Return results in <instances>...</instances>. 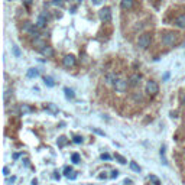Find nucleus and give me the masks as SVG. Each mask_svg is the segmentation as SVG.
<instances>
[{"instance_id":"cd10ccee","label":"nucleus","mask_w":185,"mask_h":185,"mask_svg":"<svg viewBox=\"0 0 185 185\" xmlns=\"http://www.w3.org/2000/svg\"><path fill=\"white\" fill-rule=\"evenodd\" d=\"M74 143H82V137L81 136H74Z\"/></svg>"},{"instance_id":"f704fd0d","label":"nucleus","mask_w":185,"mask_h":185,"mask_svg":"<svg viewBox=\"0 0 185 185\" xmlns=\"http://www.w3.org/2000/svg\"><path fill=\"white\" fill-rule=\"evenodd\" d=\"M23 2H25V5H28V6H29V5L32 3V0H23Z\"/></svg>"},{"instance_id":"4468645a","label":"nucleus","mask_w":185,"mask_h":185,"mask_svg":"<svg viewBox=\"0 0 185 185\" xmlns=\"http://www.w3.org/2000/svg\"><path fill=\"white\" fill-rule=\"evenodd\" d=\"M46 109H48L51 113H54V114L58 113V107H56L55 104H52V103H48V104H46Z\"/></svg>"},{"instance_id":"b1692460","label":"nucleus","mask_w":185,"mask_h":185,"mask_svg":"<svg viewBox=\"0 0 185 185\" xmlns=\"http://www.w3.org/2000/svg\"><path fill=\"white\" fill-rule=\"evenodd\" d=\"M71 159H72V162H74V163H78V162H80V155H78V153H72Z\"/></svg>"},{"instance_id":"c756f323","label":"nucleus","mask_w":185,"mask_h":185,"mask_svg":"<svg viewBox=\"0 0 185 185\" xmlns=\"http://www.w3.org/2000/svg\"><path fill=\"white\" fill-rule=\"evenodd\" d=\"M133 99L140 101V100H142V94H137V92H135V94H133Z\"/></svg>"},{"instance_id":"9d476101","label":"nucleus","mask_w":185,"mask_h":185,"mask_svg":"<svg viewBox=\"0 0 185 185\" xmlns=\"http://www.w3.org/2000/svg\"><path fill=\"white\" fill-rule=\"evenodd\" d=\"M41 54H42L44 56H46V58H51V56L54 55V49H52L51 46H44V48L41 49Z\"/></svg>"},{"instance_id":"4c0bfd02","label":"nucleus","mask_w":185,"mask_h":185,"mask_svg":"<svg viewBox=\"0 0 185 185\" xmlns=\"http://www.w3.org/2000/svg\"><path fill=\"white\" fill-rule=\"evenodd\" d=\"M182 101L185 103V92H184V94H182Z\"/></svg>"},{"instance_id":"f257e3e1","label":"nucleus","mask_w":185,"mask_h":185,"mask_svg":"<svg viewBox=\"0 0 185 185\" xmlns=\"http://www.w3.org/2000/svg\"><path fill=\"white\" fill-rule=\"evenodd\" d=\"M176 41H178V36H176V33H173V32H168V33H165V35L162 36V44L166 45V46L175 45Z\"/></svg>"},{"instance_id":"423d86ee","label":"nucleus","mask_w":185,"mask_h":185,"mask_svg":"<svg viewBox=\"0 0 185 185\" xmlns=\"http://www.w3.org/2000/svg\"><path fill=\"white\" fill-rule=\"evenodd\" d=\"M127 85H130V84L126 80H120L119 78V81L114 84V88H116V91H120L122 92V91H126L127 90Z\"/></svg>"},{"instance_id":"6ab92c4d","label":"nucleus","mask_w":185,"mask_h":185,"mask_svg":"<svg viewBox=\"0 0 185 185\" xmlns=\"http://www.w3.org/2000/svg\"><path fill=\"white\" fill-rule=\"evenodd\" d=\"M20 112H22V113H29V112H32V109H31L29 106H26V104H22V106H20Z\"/></svg>"},{"instance_id":"39448f33","label":"nucleus","mask_w":185,"mask_h":185,"mask_svg":"<svg viewBox=\"0 0 185 185\" xmlns=\"http://www.w3.org/2000/svg\"><path fill=\"white\" fill-rule=\"evenodd\" d=\"M104 81H106V85H114V84L119 81V77H117L116 72H110V74L106 75Z\"/></svg>"},{"instance_id":"f03ea898","label":"nucleus","mask_w":185,"mask_h":185,"mask_svg":"<svg viewBox=\"0 0 185 185\" xmlns=\"http://www.w3.org/2000/svg\"><path fill=\"white\" fill-rule=\"evenodd\" d=\"M150 41H152L150 33H142V35L139 36V39H137V45H139V48H142V49H148L149 45H150Z\"/></svg>"},{"instance_id":"7ed1b4c3","label":"nucleus","mask_w":185,"mask_h":185,"mask_svg":"<svg viewBox=\"0 0 185 185\" xmlns=\"http://www.w3.org/2000/svg\"><path fill=\"white\" fill-rule=\"evenodd\" d=\"M146 92H149V94H152V96L158 94V92H159V85H158V82L149 80V81L146 82Z\"/></svg>"},{"instance_id":"1a4fd4ad","label":"nucleus","mask_w":185,"mask_h":185,"mask_svg":"<svg viewBox=\"0 0 185 185\" xmlns=\"http://www.w3.org/2000/svg\"><path fill=\"white\" fill-rule=\"evenodd\" d=\"M133 3H135V0H122L120 2V6L123 10H129L133 7Z\"/></svg>"},{"instance_id":"c85d7f7f","label":"nucleus","mask_w":185,"mask_h":185,"mask_svg":"<svg viewBox=\"0 0 185 185\" xmlns=\"http://www.w3.org/2000/svg\"><path fill=\"white\" fill-rule=\"evenodd\" d=\"M64 172H65V175H67V176H69V173L72 172V169H71V168H68V166H65V169H64Z\"/></svg>"},{"instance_id":"a211bd4d","label":"nucleus","mask_w":185,"mask_h":185,"mask_svg":"<svg viewBox=\"0 0 185 185\" xmlns=\"http://www.w3.org/2000/svg\"><path fill=\"white\" fill-rule=\"evenodd\" d=\"M130 169L135 171V172H140V166L136 162H130Z\"/></svg>"},{"instance_id":"c9c22d12","label":"nucleus","mask_w":185,"mask_h":185,"mask_svg":"<svg viewBox=\"0 0 185 185\" xmlns=\"http://www.w3.org/2000/svg\"><path fill=\"white\" fill-rule=\"evenodd\" d=\"M68 178H71V179H75V178H77V175H75V173H72V175H69Z\"/></svg>"},{"instance_id":"393cba45","label":"nucleus","mask_w":185,"mask_h":185,"mask_svg":"<svg viewBox=\"0 0 185 185\" xmlns=\"http://www.w3.org/2000/svg\"><path fill=\"white\" fill-rule=\"evenodd\" d=\"M114 158H116V159H117V161H119L120 163H126V159H124V158H123L122 155H119V153H116V155H114Z\"/></svg>"},{"instance_id":"0eeeda50","label":"nucleus","mask_w":185,"mask_h":185,"mask_svg":"<svg viewBox=\"0 0 185 185\" xmlns=\"http://www.w3.org/2000/svg\"><path fill=\"white\" fill-rule=\"evenodd\" d=\"M62 62H64V65H65L67 68H71V67H74V65H75V62H77V61H75V56H74V55H67V56L64 58V61H62Z\"/></svg>"},{"instance_id":"20e7f679","label":"nucleus","mask_w":185,"mask_h":185,"mask_svg":"<svg viewBox=\"0 0 185 185\" xmlns=\"http://www.w3.org/2000/svg\"><path fill=\"white\" fill-rule=\"evenodd\" d=\"M99 16L103 22H109L112 19V9L110 7H103L100 12H99Z\"/></svg>"},{"instance_id":"aec40b11","label":"nucleus","mask_w":185,"mask_h":185,"mask_svg":"<svg viewBox=\"0 0 185 185\" xmlns=\"http://www.w3.org/2000/svg\"><path fill=\"white\" fill-rule=\"evenodd\" d=\"M32 28H33V25H32L31 22H26V23H25V26H23V31L31 32V31H32Z\"/></svg>"},{"instance_id":"9b49d317","label":"nucleus","mask_w":185,"mask_h":185,"mask_svg":"<svg viewBox=\"0 0 185 185\" xmlns=\"http://www.w3.org/2000/svg\"><path fill=\"white\" fill-rule=\"evenodd\" d=\"M175 25L178 26V28H185V15H179L178 18H176V20H175Z\"/></svg>"},{"instance_id":"72a5a7b5","label":"nucleus","mask_w":185,"mask_h":185,"mask_svg":"<svg viewBox=\"0 0 185 185\" xmlns=\"http://www.w3.org/2000/svg\"><path fill=\"white\" fill-rule=\"evenodd\" d=\"M168 78H169V72H165L163 74V80H168Z\"/></svg>"},{"instance_id":"412c9836","label":"nucleus","mask_w":185,"mask_h":185,"mask_svg":"<svg viewBox=\"0 0 185 185\" xmlns=\"http://www.w3.org/2000/svg\"><path fill=\"white\" fill-rule=\"evenodd\" d=\"M65 143H67V137H65V136H61V137L58 139V146H61V148H62Z\"/></svg>"},{"instance_id":"f8f14e48","label":"nucleus","mask_w":185,"mask_h":185,"mask_svg":"<svg viewBox=\"0 0 185 185\" xmlns=\"http://www.w3.org/2000/svg\"><path fill=\"white\" fill-rule=\"evenodd\" d=\"M28 77L29 78H36V77H39V71L36 68H29L28 69Z\"/></svg>"},{"instance_id":"f3484780","label":"nucleus","mask_w":185,"mask_h":185,"mask_svg":"<svg viewBox=\"0 0 185 185\" xmlns=\"http://www.w3.org/2000/svg\"><path fill=\"white\" fill-rule=\"evenodd\" d=\"M12 51H13V55H15L16 58H19V56H20V49H19V46L13 45V46H12Z\"/></svg>"},{"instance_id":"473e14b6","label":"nucleus","mask_w":185,"mask_h":185,"mask_svg":"<svg viewBox=\"0 0 185 185\" xmlns=\"http://www.w3.org/2000/svg\"><path fill=\"white\" fill-rule=\"evenodd\" d=\"M117 175H119V171H113L112 172V178H117Z\"/></svg>"},{"instance_id":"7c9ffc66","label":"nucleus","mask_w":185,"mask_h":185,"mask_svg":"<svg viewBox=\"0 0 185 185\" xmlns=\"http://www.w3.org/2000/svg\"><path fill=\"white\" fill-rule=\"evenodd\" d=\"M101 159H103V161H109V159H110V155H109V153H103V155H101Z\"/></svg>"},{"instance_id":"58836bf2","label":"nucleus","mask_w":185,"mask_h":185,"mask_svg":"<svg viewBox=\"0 0 185 185\" xmlns=\"http://www.w3.org/2000/svg\"><path fill=\"white\" fill-rule=\"evenodd\" d=\"M184 153H185V150H184Z\"/></svg>"},{"instance_id":"bb28decb","label":"nucleus","mask_w":185,"mask_h":185,"mask_svg":"<svg viewBox=\"0 0 185 185\" xmlns=\"http://www.w3.org/2000/svg\"><path fill=\"white\" fill-rule=\"evenodd\" d=\"M16 181V176H12V178H7L6 179V185H10V184H13Z\"/></svg>"},{"instance_id":"2f4dec72","label":"nucleus","mask_w":185,"mask_h":185,"mask_svg":"<svg viewBox=\"0 0 185 185\" xmlns=\"http://www.w3.org/2000/svg\"><path fill=\"white\" fill-rule=\"evenodd\" d=\"M3 175H5V176H7V175H9V168H7V166H5V168H3Z\"/></svg>"},{"instance_id":"ddd939ff","label":"nucleus","mask_w":185,"mask_h":185,"mask_svg":"<svg viewBox=\"0 0 185 185\" xmlns=\"http://www.w3.org/2000/svg\"><path fill=\"white\" fill-rule=\"evenodd\" d=\"M45 23H46V20H45V15H41V16H39V19H38V22H36V26H38V28H44V26H45Z\"/></svg>"},{"instance_id":"5701e85b","label":"nucleus","mask_w":185,"mask_h":185,"mask_svg":"<svg viewBox=\"0 0 185 185\" xmlns=\"http://www.w3.org/2000/svg\"><path fill=\"white\" fill-rule=\"evenodd\" d=\"M161 158H162V162H163L165 165H168V161H166V158H165V148L161 149Z\"/></svg>"},{"instance_id":"e433bc0d","label":"nucleus","mask_w":185,"mask_h":185,"mask_svg":"<svg viewBox=\"0 0 185 185\" xmlns=\"http://www.w3.org/2000/svg\"><path fill=\"white\" fill-rule=\"evenodd\" d=\"M94 2V5H99V3H101V0H92Z\"/></svg>"},{"instance_id":"a878e982","label":"nucleus","mask_w":185,"mask_h":185,"mask_svg":"<svg viewBox=\"0 0 185 185\" xmlns=\"http://www.w3.org/2000/svg\"><path fill=\"white\" fill-rule=\"evenodd\" d=\"M150 181H152V182H153L155 185H159V179H158V178H156L155 175H150Z\"/></svg>"},{"instance_id":"4be33fe9","label":"nucleus","mask_w":185,"mask_h":185,"mask_svg":"<svg viewBox=\"0 0 185 185\" xmlns=\"http://www.w3.org/2000/svg\"><path fill=\"white\" fill-rule=\"evenodd\" d=\"M29 33H31L35 39H38V36H39V32H38V29H36V28H32V31H31Z\"/></svg>"},{"instance_id":"dca6fc26","label":"nucleus","mask_w":185,"mask_h":185,"mask_svg":"<svg viewBox=\"0 0 185 185\" xmlns=\"http://www.w3.org/2000/svg\"><path fill=\"white\" fill-rule=\"evenodd\" d=\"M44 82H45L48 87H54V85H55V82H54V80H52L51 77H44Z\"/></svg>"},{"instance_id":"6e6552de","label":"nucleus","mask_w":185,"mask_h":185,"mask_svg":"<svg viewBox=\"0 0 185 185\" xmlns=\"http://www.w3.org/2000/svg\"><path fill=\"white\" fill-rule=\"evenodd\" d=\"M140 74H132L130 77H129V84L132 85V87H136V85H139V82H140Z\"/></svg>"},{"instance_id":"2eb2a0df","label":"nucleus","mask_w":185,"mask_h":185,"mask_svg":"<svg viewBox=\"0 0 185 185\" xmlns=\"http://www.w3.org/2000/svg\"><path fill=\"white\" fill-rule=\"evenodd\" d=\"M64 92H65L67 99H74V91L71 88H64Z\"/></svg>"}]
</instances>
